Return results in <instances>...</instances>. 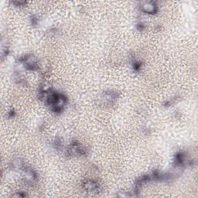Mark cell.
I'll use <instances>...</instances> for the list:
<instances>
[{
	"instance_id": "7a4b0ae2",
	"label": "cell",
	"mask_w": 198,
	"mask_h": 198,
	"mask_svg": "<svg viewBox=\"0 0 198 198\" xmlns=\"http://www.w3.org/2000/svg\"><path fill=\"white\" fill-rule=\"evenodd\" d=\"M143 9L145 12H152L155 10V6L153 5H150V4H146L143 6Z\"/></svg>"
},
{
	"instance_id": "6da1fadb",
	"label": "cell",
	"mask_w": 198,
	"mask_h": 198,
	"mask_svg": "<svg viewBox=\"0 0 198 198\" xmlns=\"http://www.w3.org/2000/svg\"><path fill=\"white\" fill-rule=\"evenodd\" d=\"M85 187H86V189L88 190L94 191V190H96L98 188V184H96L95 183L88 182V183H87V184L85 185Z\"/></svg>"
}]
</instances>
